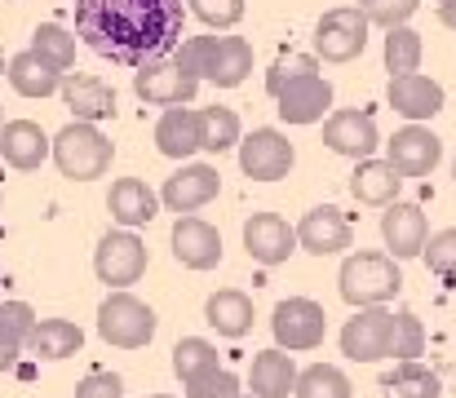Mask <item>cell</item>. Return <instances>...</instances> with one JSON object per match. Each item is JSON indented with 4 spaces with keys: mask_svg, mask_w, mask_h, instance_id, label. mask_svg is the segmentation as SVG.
Here are the masks:
<instances>
[{
    "mask_svg": "<svg viewBox=\"0 0 456 398\" xmlns=\"http://www.w3.org/2000/svg\"><path fill=\"white\" fill-rule=\"evenodd\" d=\"M31 49H36L45 62H53L62 76H67L71 62H76V36H71L67 27H58V22H40V27L31 31Z\"/></svg>",
    "mask_w": 456,
    "mask_h": 398,
    "instance_id": "34",
    "label": "cell"
},
{
    "mask_svg": "<svg viewBox=\"0 0 456 398\" xmlns=\"http://www.w3.org/2000/svg\"><path fill=\"white\" fill-rule=\"evenodd\" d=\"M253 71V45L244 36H217V49H213V62H208V80L217 89H235L244 85Z\"/></svg>",
    "mask_w": 456,
    "mask_h": 398,
    "instance_id": "28",
    "label": "cell"
},
{
    "mask_svg": "<svg viewBox=\"0 0 456 398\" xmlns=\"http://www.w3.org/2000/svg\"><path fill=\"white\" fill-rule=\"evenodd\" d=\"M381 390H386V398H439L444 394V381L430 368H421V363H399L381 381Z\"/></svg>",
    "mask_w": 456,
    "mask_h": 398,
    "instance_id": "32",
    "label": "cell"
},
{
    "mask_svg": "<svg viewBox=\"0 0 456 398\" xmlns=\"http://www.w3.org/2000/svg\"><path fill=\"white\" fill-rule=\"evenodd\" d=\"M271 332H275L280 350H289V354L319 350V345H323V332H328V314H323V305L310 301V296H289V301L275 305Z\"/></svg>",
    "mask_w": 456,
    "mask_h": 398,
    "instance_id": "7",
    "label": "cell"
},
{
    "mask_svg": "<svg viewBox=\"0 0 456 398\" xmlns=\"http://www.w3.org/2000/svg\"><path fill=\"white\" fill-rule=\"evenodd\" d=\"M151 398H168V394H151Z\"/></svg>",
    "mask_w": 456,
    "mask_h": 398,
    "instance_id": "48",
    "label": "cell"
},
{
    "mask_svg": "<svg viewBox=\"0 0 456 398\" xmlns=\"http://www.w3.org/2000/svg\"><path fill=\"white\" fill-rule=\"evenodd\" d=\"M350 240H354V231H350L346 213H341V208H332V204L310 208V213L302 217V226H297V244H302L310 257L346 253V248H350Z\"/></svg>",
    "mask_w": 456,
    "mask_h": 398,
    "instance_id": "18",
    "label": "cell"
},
{
    "mask_svg": "<svg viewBox=\"0 0 456 398\" xmlns=\"http://www.w3.org/2000/svg\"><path fill=\"white\" fill-rule=\"evenodd\" d=\"M62 102L76 111V120H89V125H98V120H107V116H116V89L111 85H102L98 76H62Z\"/></svg>",
    "mask_w": 456,
    "mask_h": 398,
    "instance_id": "24",
    "label": "cell"
},
{
    "mask_svg": "<svg viewBox=\"0 0 456 398\" xmlns=\"http://www.w3.org/2000/svg\"><path fill=\"white\" fill-rule=\"evenodd\" d=\"M421 257H426V265H430L439 279H456V226L430 235V244H426Z\"/></svg>",
    "mask_w": 456,
    "mask_h": 398,
    "instance_id": "41",
    "label": "cell"
},
{
    "mask_svg": "<svg viewBox=\"0 0 456 398\" xmlns=\"http://www.w3.org/2000/svg\"><path fill=\"white\" fill-rule=\"evenodd\" d=\"M417 4H421V0H359V9L368 13V22H372V27H386V31H390V27H403V22L417 13Z\"/></svg>",
    "mask_w": 456,
    "mask_h": 398,
    "instance_id": "40",
    "label": "cell"
},
{
    "mask_svg": "<svg viewBox=\"0 0 456 398\" xmlns=\"http://www.w3.org/2000/svg\"><path fill=\"white\" fill-rule=\"evenodd\" d=\"M310 71H319V58H289V62H275L271 71H266V93L275 98L289 80H297V76H310Z\"/></svg>",
    "mask_w": 456,
    "mask_h": 398,
    "instance_id": "43",
    "label": "cell"
},
{
    "mask_svg": "<svg viewBox=\"0 0 456 398\" xmlns=\"http://www.w3.org/2000/svg\"><path fill=\"white\" fill-rule=\"evenodd\" d=\"M76 398H125V381L116 372H89L76 386Z\"/></svg>",
    "mask_w": 456,
    "mask_h": 398,
    "instance_id": "44",
    "label": "cell"
},
{
    "mask_svg": "<svg viewBox=\"0 0 456 398\" xmlns=\"http://www.w3.org/2000/svg\"><path fill=\"white\" fill-rule=\"evenodd\" d=\"M200 116H204V150L222 155V150H231V146L244 142L240 137V116L231 107H204Z\"/></svg>",
    "mask_w": 456,
    "mask_h": 398,
    "instance_id": "36",
    "label": "cell"
},
{
    "mask_svg": "<svg viewBox=\"0 0 456 398\" xmlns=\"http://www.w3.org/2000/svg\"><path fill=\"white\" fill-rule=\"evenodd\" d=\"M107 208H111V217H116L125 231H134V226H147L155 213H159V195H155L142 177H120V182L111 186V195H107Z\"/></svg>",
    "mask_w": 456,
    "mask_h": 398,
    "instance_id": "25",
    "label": "cell"
},
{
    "mask_svg": "<svg viewBox=\"0 0 456 398\" xmlns=\"http://www.w3.org/2000/svg\"><path fill=\"white\" fill-rule=\"evenodd\" d=\"M368 13L359 4H337L314 22V58L323 62H354L368 49Z\"/></svg>",
    "mask_w": 456,
    "mask_h": 398,
    "instance_id": "5",
    "label": "cell"
},
{
    "mask_svg": "<svg viewBox=\"0 0 456 398\" xmlns=\"http://www.w3.org/2000/svg\"><path fill=\"white\" fill-rule=\"evenodd\" d=\"M426 354V328H421V319L417 314H399L395 319V350H390V359H399V363H417Z\"/></svg>",
    "mask_w": 456,
    "mask_h": 398,
    "instance_id": "37",
    "label": "cell"
},
{
    "mask_svg": "<svg viewBox=\"0 0 456 398\" xmlns=\"http://www.w3.org/2000/svg\"><path fill=\"white\" fill-rule=\"evenodd\" d=\"M204 319L217 328V337H231V341H240V337L253 328V301H248L240 288H222V292H213V296H208V305H204Z\"/></svg>",
    "mask_w": 456,
    "mask_h": 398,
    "instance_id": "29",
    "label": "cell"
},
{
    "mask_svg": "<svg viewBox=\"0 0 456 398\" xmlns=\"http://www.w3.org/2000/svg\"><path fill=\"white\" fill-rule=\"evenodd\" d=\"M213 49H217V36H191L177 45V67L191 71L195 80H208V62H213Z\"/></svg>",
    "mask_w": 456,
    "mask_h": 398,
    "instance_id": "38",
    "label": "cell"
},
{
    "mask_svg": "<svg viewBox=\"0 0 456 398\" xmlns=\"http://www.w3.org/2000/svg\"><path fill=\"white\" fill-rule=\"evenodd\" d=\"M155 146L168 159H186V155L204 150V116L191 107H168L155 125Z\"/></svg>",
    "mask_w": 456,
    "mask_h": 398,
    "instance_id": "22",
    "label": "cell"
},
{
    "mask_svg": "<svg viewBox=\"0 0 456 398\" xmlns=\"http://www.w3.org/2000/svg\"><path fill=\"white\" fill-rule=\"evenodd\" d=\"M191 9L204 27H217V31H226L244 18V0H191Z\"/></svg>",
    "mask_w": 456,
    "mask_h": 398,
    "instance_id": "42",
    "label": "cell"
},
{
    "mask_svg": "<svg viewBox=\"0 0 456 398\" xmlns=\"http://www.w3.org/2000/svg\"><path fill=\"white\" fill-rule=\"evenodd\" d=\"M195 89H200V80L191 71H182L177 62H147V67L134 71V93L151 107H164V111L186 107L195 98Z\"/></svg>",
    "mask_w": 456,
    "mask_h": 398,
    "instance_id": "10",
    "label": "cell"
},
{
    "mask_svg": "<svg viewBox=\"0 0 456 398\" xmlns=\"http://www.w3.org/2000/svg\"><path fill=\"white\" fill-rule=\"evenodd\" d=\"M0 155H4L9 168L31 173L53 155V142L45 137V129L36 120H9V125H0Z\"/></svg>",
    "mask_w": 456,
    "mask_h": 398,
    "instance_id": "20",
    "label": "cell"
},
{
    "mask_svg": "<svg viewBox=\"0 0 456 398\" xmlns=\"http://www.w3.org/2000/svg\"><path fill=\"white\" fill-rule=\"evenodd\" d=\"M381 240L390 248L395 262H408V257H421L426 244H430V222L417 204H403L395 199L386 213H381Z\"/></svg>",
    "mask_w": 456,
    "mask_h": 398,
    "instance_id": "12",
    "label": "cell"
},
{
    "mask_svg": "<svg viewBox=\"0 0 456 398\" xmlns=\"http://www.w3.org/2000/svg\"><path fill=\"white\" fill-rule=\"evenodd\" d=\"M337 283H341V296L354 310H363V305L395 301L399 288H403V274H399V262L386 257V253H354V257H346Z\"/></svg>",
    "mask_w": 456,
    "mask_h": 398,
    "instance_id": "3",
    "label": "cell"
},
{
    "mask_svg": "<svg viewBox=\"0 0 456 398\" xmlns=\"http://www.w3.org/2000/svg\"><path fill=\"white\" fill-rule=\"evenodd\" d=\"M80 345H85V332H80L71 319H40V323L31 328L27 354H36V359H45V363H58V359H71Z\"/></svg>",
    "mask_w": 456,
    "mask_h": 398,
    "instance_id": "27",
    "label": "cell"
},
{
    "mask_svg": "<svg viewBox=\"0 0 456 398\" xmlns=\"http://www.w3.org/2000/svg\"><path fill=\"white\" fill-rule=\"evenodd\" d=\"M76 36L120 62H164L182 45V0H76Z\"/></svg>",
    "mask_w": 456,
    "mask_h": 398,
    "instance_id": "1",
    "label": "cell"
},
{
    "mask_svg": "<svg viewBox=\"0 0 456 398\" xmlns=\"http://www.w3.org/2000/svg\"><path fill=\"white\" fill-rule=\"evenodd\" d=\"M386 98H390V107H395L403 120H412V125L435 120V116L444 111V85H439V80H430V76H421V71L390 76Z\"/></svg>",
    "mask_w": 456,
    "mask_h": 398,
    "instance_id": "17",
    "label": "cell"
},
{
    "mask_svg": "<svg viewBox=\"0 0 456 398\" xmlns=\"http://www.w3.org/2000/svg\"><path fill=\"white\" fill-rule=\"evenodd\" d=\"M293 398H354L350 390V377L332 363H314L297 377V394Z\"/></svg>",
    "mask_w": 456,
    "mask_h": 398,
    "instance_id": "35",
    "label": "cell"
},
{
    "mask_svg": "<svg viewBox=\"0 0 456 398\" xmlns=\"http://www.w3.org/2000/svg\"><path fill=\"white\" fill-rule=\"evenodd\" d=\"M244 248L248 257L262 265H284L302 244H297V231L280 217V213H253L244 222Z\"/></svg>",
    "mask_w": 456,
    "mask_h": 398,
    "instance_id": "13",
    "label": "cell"
},
{
    "mask_svg": "<svg viewBox=\"0 0 456 398\" xmlns=\"http://www.w3.org/2000/svg\"><path fill=\"white\" fill-rule=\"evenodd\" d=\"M4 71H9V62H4V53H0V76H4Z\"/></svg>",
    "mask_w": 456,
    "mask_h": 398,
    "instance_id": "46",
    "label": "cell"
},
{
    "mask_svg": "<svg viewBox=\"0 0 456 398\" xmlns=\"http://www.w3.org/2000/svg\"><path fill=\"white\" fill-rule=\"evenodd\" d=\"M439 4H452V0H439Z\"/></svg>",
    "mask_w": 456,
    "mask_h": 398,
    "instance_id": "49",
    "label": "cell"
},
{
    "mask_svg": "<svg viewBox=\"0 0 456 398\" xmlns=\"http://www.w3.org/2000/svg\"><path fill=\"white\" fill-rule=\"evenodd\" d=\"M399 186H403V173L390 164V159H359L354 173H350V195L368 208H390L399 199Z\"/></svg>",
    "mask_w": 456,
    "mask_h": 398,
    "instance_id": "21",
    "label": "cell"
},
{
    "mask_svg": "<svg viewBox=\"0 0 456 398\" xmlns=\"http://www.w3.org/2000/svg\"><path fill=\"white\" fill-rule=\"evenodd\" d=\"M293 159H297V150H293V142L280 129H253L240 142V168L253 182H280V177H289Z\"/></svg>",
    "mask_w": 456,
    "mask_h": 398,
    "instance_id": "8",
    "label": "cell"
},
{
    "mask_svg": "<svg viewBox=\"0 0 456 398\" xmlns=\"http://www.w3.org/2000/svg\"><path fill=\"white\" fill-rule=\"evenodd\" d=\"M395 310L386 305H363L354 319H346L341 328V354L354 359V363H377V359H390L395 350Z\"/></svg>",
    "mask_w": 456,
    "mask_h": 398,
    "instance_id": "6",
    "label": "cell"
},
{
    "mask_svg": "<svg viewBox=\"0 0 456 398\" xmlns=\"http://www.w3.org/2000/svg\"><path fill=\"white\" fill-rule=\"evenodd\" d=\"M36 310L27 301H4L0 305V372L18 363V354L27 350L31 341V328H36Z\"/></svg>",
    "mask_w": 456,
    "mask_h": 398,
    "instance_id": "30",
    "label": "cell"
},
{
    "mask_svg": "<svg viewBox=\"0 0 456 398\" xmlns=\"http://www.w3.org/2000/svg\"><path fill=\"white\" fill-rule=\"evenodd\" d=\"M4 76H9L13 93H22V98H53V93L62 89V71H58L53 62H45L36 49H27V53H13Z\"/></svg>",
    "mask_w": 456,
    "mask_h": 398,
    "instance_id": "26",
    "label": "cell"
},
{
    "mask_svg": "<svg viewBox=\"0 0 456 398\" xmlns=\"http://www.w3.org/2000/svg\"><path fill=\"white\" fill-rule=\"evenodd\" d=\"M217 191H222V173H217L213 164H182V168L164 182L159 199L182 217V213H195V208H204L208 199H217Z\"/></svg>",
    "mask_w": 456,
    "mask_h": 398,
    "instance_id": "15",
    "label": "cell"
},
{
    "mask_svg": "<svg viewBox=\"0 0 456 398\" xmlns=\"http://www.w3.org/2000/svg\"><path fill=\"white\" fill-rule=\"evenodd\" d=\"M94 270H98V279L107 288H129L147 270V244L134 231H111L98 244V253H94Z\"/></svg>",
    "mask_w": 456,
    "mask_h": 398,
    "instance_id": "9",
    "label": "cell"
},
{
    "mask_svg": "<svg viewBox=\"0 0 456 398\" xmlns=\"http://www.w3.org/2000/svg\"><path fill=\"white\" fill-rule=\"evenodd\" d=\"M213 368H217V345H213V341H204V337H182V341L173 345V372H177L182 386L195 381V377H204V372H213Z\"/></svg>",
    "mask_w": 456,
    "mask_h": 398,
    "instance_id": "33",
    "label": "cell"
},
{
    "mask_svg": "<svg viewBox=\"0 0 456 398\" xmlns=\"http://www.w3.org/2000/svg\"><path fill=\"white\" fill-rule=\"evenodd\" d=\"M240 398H257V394H240Z\"/></svg>",
    "mask_w": 456,
    "mask_h": 398,
    "instance_id": "47",
    "label": "cell"
},
{
    "mask_svg": "<svg viewBox=\"0 0 456 398\" xmlns=\"http://www.w3.org/2000/svg\"><path fill=\"white\" fill-rule=\"evenodd\" d=\"M173 257L186 270H213L222 262V235L204 222V217H177L173 226Z\"/></svg>",
    "mask_w": 456,
    "mask_h": 398,
    "instance_id": "19",
    "label": "cell"
},
{
    "mask_svg": "<svg viewBox=\"0 0 456 398\" xmlns=\"http://www.w3.org/2000/svg\"><path fill=\"white\" fill-rule=\"evenodd\" d=\"M421 31H412L408 22L403 27H390L386 31V45H381V58H386V71L390 76H408V71H421Z\"/></svg>",
    "mask_w": 456,
    "mask_h": 398,
    "instance_id": "31",
    "label": "cell"
},
{
    "mask_svg": "<svg viewBox=\"0 0 456 398\" xmlns=\"http://www.w3.org/2000/svg\"><path fill=\"white\" fill-rule=\"evenodd\" d=\"M323 146L346 155V159H372V150L381 146V133H377V120L372 111H332L323 120Z\"/></svg>",
    "mask_w": 456,
    "mask_h": 398,
    "instance_id": "11",
    "label": "cell"
},
{
    "mask_svg": "<svg viewBox=\"0 0 456 398\" xmlns=\"http://www.w3.org/2000/svg\"><path fill=\"white\" fill-rule=\"evenodd\" d=\"M328 107H332V85H328L319 71L289 80V85L275 93V111H280V120H289V125H319V120L328 116Z\"/></svg>",
    "mask_w": 456,
    "mask_h": 398,
    "instance_id": "14",
    "label": "cell"
},
{
    "mask_svg": "<svg viewBox=\"0 0 456 398\" xmlns=\"http://www.w3.org/2000/svg\"><path fill=\"white\" fill-rule=\"evenodd\" d=\"M386 159L403 173V177H430L435 164L444 159V142L421 125H408L386 142Z\"/></svg>",
    "mask_w": 456,
    "mask_h": 398,
    "instance_id": "16",
    "label": "cell"
},
{
    "mask_svg": "<svg viewBox=\"0 0 456 398\" xmlns=\"http://www.w3.org/2000/svg\"><path fill=\"white\" fill-rule=\"evenodd\" d=\"M452 177H456V164H452Z\"/></svg>",
    "mask_w": 456,
    "mask_h": 398,
    "instance_id": "50",
    "label": "cell"
},
{
    "mask_svg": "<svg viewBox=\"0 0 456 398\" xmlns=\"http://www.w3.org/2000/svg\"><path fill=\"white\" fill-rule=\"evenodd\" d=\"M439 18H444V27H452L456 31V0L452 4H439Z\"/></svg>",
    "mask_w": 456,
    "mask_h": 398,
    "instance_id": "45",
    "label": "cell"
},
{
    "mask_svg": "<svg viewBox=\"0 0 456 398\" xmlns=\"http://www.w3.org/2000/svg\"><path fill=\"white\" fill-rule=\"evenodd\" d=\"M155 328H159L155 310L147 301H138L134 292H125V288H116L98 305V337L107 345H116V350H142V345H151Z\"/></svg>",
    "mask_w": 456,
    "mask_h": 398,
    "instance_id": "4",
    "label": "cell"
},
{
    "mask_svg": "<svg viewBox=\"0 0 456 398\" xmlns=\"http://www.w3.org/2000/svg\"><path fill=\"white\" fill-rule=\"evenodd\" d=\"M111 155H116V146L107 142V133L98 129V125H89V120H76V125H67V129L53 137V164L71 182L102 177L111 168Z\"/></svg>",
    "mask_w": 456,
    "mask_h": 398,
    "instance_id": "2",
    "label": "cell"
},
{
    "mask_svg": "<svg viewBox=\"0 0 456 398\" xmlns=\"http://www.w3.org/2000/svg\"><path fill=\"white\" fill-rule=\"evenodd\" d=\"M240 394H244L240 390V377L226 372V368H213V372L186 381V398H240Z\"/></svg>",
    "mask_w": 456,
    "mask_h": 398,
    "instance_id": "39",
    "label": "cell"
},
{
    "mask_svg": "<svg viewBox=\"0 0 456 398\" xmlns=\"http://www.w3.org/2000/svg\"><path fill=\"white\" fill-rule=\"evenodd\" d=\"M297 363L289 350H262L248 368V390L257 398H289L297 394Z\"/></svg>",
    "mask_w": 456,
    "mask_h": 398,
    "instance_id": "23",
    "label": "cell"
}]
</instances>
